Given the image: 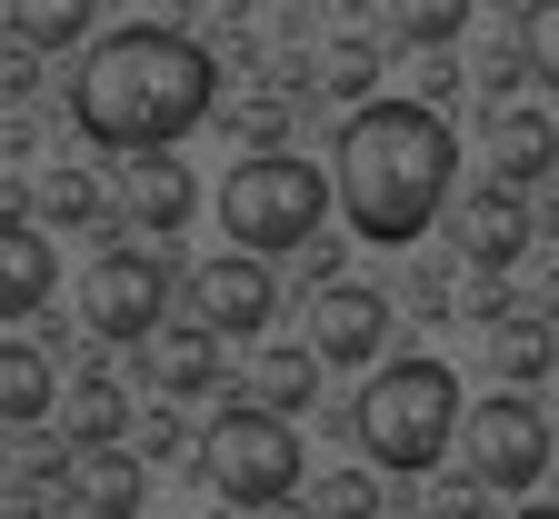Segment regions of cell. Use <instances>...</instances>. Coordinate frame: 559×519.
Returning <instances> with one entry per match:
<instances>
[{"label": "cell", "instance_id": "6da1fadb", "mask_svg": "<svg viewBox=\"0 0 559 519\" xmlns=\"http://www.w3.org/2000/svg\"><path fill=\"white\" fill-rule=\"evenodd\" d=\"M210 101H221V70L170 21H130L91 40V60L70 70V120L91 151H120V161H170L180 130L210 120Z\"/></svg>", "mask_w": 559, "mask_h": 519}, {"label": "cell", "instance_id": "7a4b0ae2", "mask_svg": "<svg viewBox=\"0 0 559 519\" xmlns=\"http://www.w3.org/2000/svg\"><path fill=\"white\" fill-rule=\"evenodd\" d=\"M450 180H460V140L430 101H370L349 110L340 151H330V190L349 210V231L380 240V250H409L430 220L450 210Z\"/></svg>", "mask_w": 559, "mask_h": 519}, {"label": "cell", "instance_id": "3957f363", "mask_svg": "<svg viewBox=\"0 0 559 519\" xmlns=\"http://www.w3.org/2000/svg\"><path fill=\"white\" fill-rule=\"evenodd\" d=\"M460 369L430 359V350H400L390 369H370V390H360V450L400 480H419L450 439H460Z\"/></svg>", "mask_w": 559, "mask_h": 519}, {"label": "cell", "instance_id": "277c9868", "mask_svg": "<svg viewBox=\"0 0 559 519\" xmlns=\"http://www.w3.org/2000/svg\"><path fill=\"white\" fill-rule=\"evenodd\" d=\"M320 210H330V180L290 151H270V161H240L221 180V220H230V240L240 260H270V250H300L320 231Z\"/></svg>", "mask_w": 559, "mask_h": 519}, {"label": "cell", "instance_id": "5b68a950", "mask_svg": "<svg viewBox=\"0 0 559 519\" xmlns=\"http://www.w3.org/2000/svg\"><path fill=\"white\" fill-rule=\"evenodd\" d=\"M200 470H210V489H221L230 509H280L300 489V439H290V420L230 400L221 420H210V439H200Z\"/></svg>", "mask_w": 559, "mask_h": 519}, {"label": "cell", "instance_id": "8992f818", "mask_svg": "<svg viewBox=\"0 0 559 519\" xmlns=\"http://www.w3.org/2000/svg\"><path fill=\"white\" fill-rule=\"evenodd\" d=\"M460 450H469V480H479V489H530V480L559 460V439H549L539 400L500 390V400H479V410L460 420Z\"/></svg>", "mask_w": 559, "mask_h": 519}, {"label": "cell", "instance_id": "52a82bcc", "mask_svg": "<svg viewBox=\"0 0 559 519\" xmlns=\"http://www.w3.org/2000/svg\"><path fill=\"white\" fill-rule=\"evenodd\" d=\"M81 320L100 340H151L170 320V260H151V250H100L91 280H81Z\"/></svg>", "mask_w": 559, "mask_h": 519}, {"label": "cell", "instance_id": "ba28073f", "mask_svg": "<svg viewBox=\"0 0 559 519\" xmlns=\"http://www.w3.org/2000/svg\"><path fill=\"white\" fill-rule=\"evenodd\" d=\"M390 350V300L370 280H320L310 290V359L320 369H360Z\"/></svg>", "mask_w": 559, "mask_h": 519}, {"label": "cell", "instance_id": "9c48e42d", "mask_svg": "<svg viewBox=\"0 0 559 519\" xmlns=\"http://www.w3.org/2000/svg\"><path fill=\"white\" fill-rule=\"evenodd\" d=\"M190 310H200V330L210 340H250V330H270V270L260 260H200L190 270Z\"/></svg>", "mask_w": 559, "mask_h": 519}, {"label": "cell", "instance_id": "30bf717a", "mask_svg": "<svg viewBox=\"0 0 559 519\" xmlns=\"http://www.w3.org/2000/svg\"><path fill=\"white\" fill-rule=\"evenodd\" d=\"M530 240H539V210H530L520 190L479 180V190L460 200V250H469V270H479V280H500V270H510Z\"/></svg>", "mask_w": 559, "mask_h": 519}, {"label": "cell", "instance_id": "8fae6325", "mask_svg": "<svg viewBox=\"0 0 559 519\" xmlns=\"http://www.w3.org/2000/svg\"><path fill=\"white\" fill-rule=\"evenodd\" d=\"M559 170V130H549V110H489V180L500 190H520V180H549Z\"/></svg>", "mask_w": 559, "mask_h": 519}, {"label": "cell", "instance_id": "7c38bea8", "mask_svg": "<svg viewBox=\"0 0 559 519\" xmlns=\"http://www.w3.org/2000/svg\"><path fill=\"white\" fill-rule=\"evenodd\" d=\"M140 499H151V470L130 450H81L70 460V509L81 519H140Z\"/></svg>", "mask_w": 559, "mask_h": 519}, {"label": "cell", "instance_id": "4fadbf2b", "mask_svg": "<svg viewBox=\"0 0 559 519\" xmlns=\"http://www.w3.org/2000/svg\"><path fill=\"white\" fill-rule=\"evenodd\" d=\"M60 290V260H50V240L31 231V220H0V320H31L40 300Z\"/></svg>", "mask_w": 559, "mask_h": 519}, {"label": "cell", "instance_id": "5bb4252c", "mask_svg": "<svg viewBox=\"0 0 559 519\" xmlns=\"http://www.w3.org/2000/svg\"><path fill=\"white\" fill-rule=\"evenodd\" d=\"M190 170H180V151L170 161H130V180H120V210L140 220V231H180V220H190Z\"/></svg>", "mask_w": 559, "mask_h": 519}, {"label": "cell", "instance_id": "9a60e30c", "mask_svg": "<svg viewBox=\"0 0 559 519\" xmlns=\"http://www.w3.org/2000/svg\"><path fill=\"white\" fill-rule=\"evenodd\" d=\"M310 390H320V359H310V340H300V350H260L240 400L270 410V420H290V410H310Z\"/></svg>", "mask_w": 559, "mask_h": 519}, {"label": "cell", "instance_id": "2e32d148", "mask_svg": "<svg viewBox=\"0 0 559 519\" xmlns=\"http://www.w3.org/2000/svg\"><path fill=\"white\" fill-rule=\"evenodd\" d=\"M489 369L530 400L549 369H559V330H549V320H500V330H489Z\"/></svg>", "mask_w": 559, "mask_h": 519}, {"label": "cell", "instance_id": "e0dca14e", "mask_svg": "<svg viewBox=\"0 0 559 519\" xmlns=\"http://www.w3.org/2000/svg\"><path fill=\"white\" fill-rule=\"evenodd\" d=\"M130 429V390L110 369H81V390H70V450H120Z\"/></svg>", "mask_w": 559, "mask_h": 519}, {"label": "cell", "instance_id": "ac0fdd59", "mask_svg": "<svg viewBox=\"0 0 559 519\" xmlns=\"http://www.w3.org/2000/svg\"><path fill=\"white\" fill-rule=\"evenodd\" d=\"M310 81H320L330 101H349V110H370V101H380V91H370V81H380V40L340 31V40H330V50L310 60Z\"/></svg>", "mask_w": 559, "mask_h": 519}, {"label": "cell", "instance_id": "d6986e66", "mask_svg": "<svg viewBox=\"0 0 559 519\" xmlns=\"http://www.w3.org/2000/svg\"><path fill=\"white\" fill-rule=\"evenodd\" d=\"M50 359L40 350H21V340H0V420H40L50 410Z\"/></svg>", "mask_w": 559, "mask_h": 519}, {"label": "cell", "instance_id": "ffe728a7", "mask_svg": "<svg viewBox=\"0 0 559 519\" xmlns=\"http://www.w3.org/2000/svg\"><path fill=\"white\" fill-rule=\"evenodd\" d=\"M210 380H221V340H210L200 320H190V330H170V340H160V390H170V400H190V390H210Z\"/></svg>", "mask_w": 559, "mask_h": 519}, {"label": "cell", "instance_id": "44dd1931", "mask_svg": "<svg viewBox=\"0 0 559 519\" xmlns=\"http://www.w3.org/2000/svg\"><path fill=\"white\" fill-rule=\"evenodd\" d=\"M31 210L60 220V231H70V220H100V180H91V170H40V180H31Z\"/></svg>", "mask_w": 559, "mask_h": 519}, {"label": "cell", "instance_id": "7402d4cb", "mask_svg": "<svg viewBox=\"0 0 559 519\" xmlns=\"http://www.w3.org/2000/svg\"><path fill=\"white\" fill-rule=\"evenodd\" d=\"M460 31H469L460 0H419V11H390V40H400V50H440V40H460Z\"/></svg>", "mask_w": 559, "mask_h": 519}, {"label": "cell", "instance_id": "603a6c76", "mask_svg": "<svg viewBox=\"0 0 559 519\" xmlns=\"http://www.w3.org/2000/svg\"><path fill=\"white\" fill-rule=\"evenodd\" d=\"M11 40H31V50L91 40V11H70V0H40V11H11Z\"/></svg>", "mask_w": 559, "mask_h": 519}, {"label": "cell", "instance_id": "cb8c5ba5", "mask_svg": "<svg viewBox=\"0 0 559 519\" xmlns=\"http://www.w3.org/2000/svg\"><path fill=\"white\" fill-rule=\"evenodd\" d=\"M510 31H520V50H530V81H549V91H559V0H530Z\"/></svg>", "mask_w": 559, "mask_h": 519}, {"label": "cell", "instance_id": "d4e9b609", "mask_svg": "<svg viewBox=\"0 0 559 519\" xmlns=\"http://www.w3.org/2000/svg\"><path fill=\"white\" fill-rule=\"evenodd\" d=\"M520 81H530V50H520V31H510L500 50H479V101H500V110H510Z\"/></svg>", "mask_w": 559, "mask_h": 519}, {"label": "cell", "instance_id": "484cf974", "mask_svg": "<svg viewBox=\"0 0 559 519\" xmlns=\"http://www.w3.org/2000/svg\"><path fill=\"white\" fill-rule=\"evenodd\" d=\"M230 130L250 140V161H270V151H280V130H290V110H280V101H240V110H230Z\"/></svg>", "mask_w": 559, "mask_h": 519}, {"label": "cell", "instance_id": "4316f807", "mask_svg": "<svg viewBox=\"0 0 559 519\" xmlns=\"http://www.w3.org/2000/svg\"><path fill=\"white\" fill-rule=\"evenodd\" d=\"M320 519H370V480H360V470H340V480L320 489Z\"/></svg>", "mask_w": 559, "mask_h": 519}, {"label": "cell", "instance_id": "83f0119b", "mask_svg": "<svg viewBox=\"0 0 559 519\" xmlns=\"http://www.w3.org/2000/svg\"><path fill=\"white\" fill-rule=\"evenodd\" d=\"M479 509H489V489H479V480H469V489H450V499H440V509H430V519H479Z\"/></svg>", "mask_w": 559, "mask_h": 519}, {"label": "cell", "instance_id": "f1b7e54d", "mask_svg": "<svg viewBox=\"0 0 559 519\" xmlns=\"http://www.w3.org/2000/svg\"><path fill=\"white\" fill-rule=\"evenodd\" d=\"M520 519H559V509H549V499H530V509H520Z\"/></svg>", "mask_w": 559, "mask_h": 519}, {"label": "cell", "instance_id": "f546056e", "mask_svg": "<svg viewBox=\"0 0 559 519\" xmlns=\"http://www.w3.org/2000/svg\"><path fill=\"white\" fill-rule=\"evenodd\" d=\"M31 519H60V509H31Z\"/></svg>", "mask_w": 559, "mask_h": 519}, {"label": "cell", "instance_id": "4dcf8cb0", "mask_svg": "<svg viewBox=\"0 0 559 519\" xmlns=\"http://www.w3.org/2000/svg\"><path fill=\"white\" fill-rule=\"evenodd\" d=\"M549 200H559V170H549Z\"/></svg>", "mask_w": 559, "mask_h": 519}, {"label": "cell", "instance_id": "1f68e13d", "mask_svg": "<svg viewBox=\"0 0 559 519\" xmlns=\"http://www.w3.org/2000/svg\"><path fill=\"white\" fill-rule=\"evenodd\" d=\"M0 40H11V21H0Z\"/></svg>", "mask_w": 559, "mask_h": 519}]
</instances>
